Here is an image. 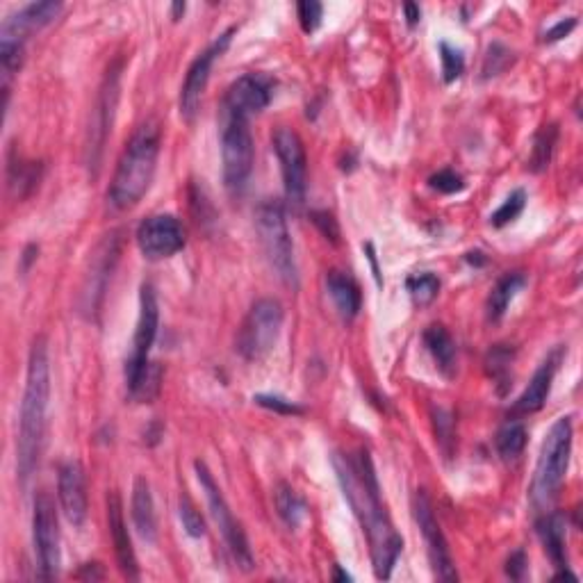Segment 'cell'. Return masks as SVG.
Here are the masks:
<instances>
[{
    "label": "cell",
    "mask_w": 583,
    "mask_h": 583,
    "mask_svg": "<svg viewBox=\"0 0 583 583\" xmlns=\"http://www.w3.org/2000/svg\"><path fill=\"white\" fill-rule=\"evenodd\" d=\"M413 513H415L417 527H420L422 536H424L426 554H429V563H431L435 579H440L445 583L458 581V570L454 565V556H451V549H449L445 533H442L438 517H435L433 502L424 490L415 492Z\"/></svg>",
    "instance_id": "cell-11"
},
{
    "label": "cell",
    "mask_w": 583,
    "mask_h": 583,
    "mask_svg": "<svg viewBox=\"0 0 583 583\" xmlns=\"http://www.w3.org/2000/svg\"><path fill=\"white\" fill-rule=\"evenodd\" d=\"M160 155V130L155 123H144L135 130L123 149L108 190V201L114 210H130L144 199L153 183Z\"/></svg>",
    "instance_id": "cell-3"
},
{
    "label": "cell",
    "mask_w": 583,
    "mask_h": 583,
    "mask_svg": "<svg viewBox=\"0 0 583 583\" xmlns=\"http://www.w3.org/2000/svg\"><path fill=\"white\" fill-rule=\"evenodd\" d=\"M513 64V53L502 44H492L488 48L486 60H483V78H495L499 73H504Z\"/></svg>",
    "instance_id": "cell-37"
},
{
    "label": "cell",
    "mask_w": 583,
    "mask_h": 583,
    "mask_svg": "<svg viewBox=\"0 0 583 583\" xmlns=\"http://www.w3.org/2000/svg\"><path fill=\"white\" fill-rule=\"evenodd\" d=\"M440 62H442V78L449 85L463 76L465 71V55L461 48L447 44V41H440Z\"/></svg>",
    "instance_id": "cell-36"
},
{
    "label": "cell",
    "mask_w": 583,
    "mask_h": 583,
    "mask_svg": "<svg viewBox=\"0 0 583 583\" xmlns=\"http://www.w3.org/2000/svg\"><path fill=\"white\" fill-rule=\"evenodd\" d=\"M404 12H406L408 26H410V28H415V26H417V23H420V16H422V12H420V7H417V5H413V3H408V5H404Z\"/></svg>",
    "instance_id": "cell-45"
},
{
    "label": "cell",
    "mask_w": 583,
    "mask_h": 583,
    "mask_svg": "<svg viewBox=\"0 0 583 583\" xmlns=\"http://www.w3.org/2000/svg\"><path fill=\"white\" fill-rule=\"evenodd\" d=\"M57 497H60L64 517H67L73 527H82L89 513V499L85 470H82L78 461H67L60 465V474H57Z\"/></svg>",
    "instance_id": "cell-18"
},
{
    "label": "cell",
    "mask_w": 583,
    "mask_h": 583,
    "mask_svg": "<svg viewBox=\"0 0 583 583\" xmlns=\"http://www.w3.org/2000/svg\"><path fill=\"white\" fill-rule=\"evenodd\" d=\"M158 324H160L158 297H155L153 285L144 283L142 292H139V319L135 328L133 349H130V356L126 360V385L130 397H133L139 383H142L146 369L151 367L149 353L155 342V335H158Z\"/></svg>",
    "instance_id": "cell-9"
},
{
    "label": "cell",
    "mask_w": 583,
    "mask_h": 583,
    "mask_svg": "<svg viewBox=\"0 0 583 583\" xmlns=\"http://www.w3.org/2000/svg\"><path fill=\"white\" fill-rule=\"evenodd\" d=\"M256 231L262 251L269 260V265L285 285L297 287L299 272L297 258H294V242L287 228L285 210L281 201L267 199L256 210Z\"/></svg>",
    "instance_id": "cell-5"
},
{
    "label": "cell",
    "mask_w": 583,
    "mask_h": 583,
    "mask_svg": "<svg viewBox=\"0 0 583 583\" xmlns=\"http://www.w3.org/2000/svg\"><path fill=\"white\" fill-rule=\"evenodd\" d=\"M274 151L281 162L285 199L292 208H301L308 192V158L301 137L292 128H278L274 133Z\"/></svg>",
    "instance_id": "cell-12"
},
{
    "label": "cell",
    "mask_w": 583,
    "mask_h": 583,
    "mask_svg": "<svg viewBox=\"0 0 583 583\" xmlns=\"http://www.w3.org/2000/svg\"><path fill=\"white\" fill-rule=\"evenodd\" d=\"M32 540H35L39 577L44 581L55 579L62 565L60 524H57V511H55L53 497L44 490L35 497V513H32Z\"/></svg>",
    "instance_id": "cell-10"
},
{
    "label": "cell",
    "mask_w": 583,
    "mask_h": 583,
    "mask_svg": "<svg viewBox=\"0 0 583 583\" xmlns=\"http://www.w3.org/2000/svg\"><path fill=\"white\" fill-rule=\"evenodd\" d=\"M524 205H527V192L524 190H515L508 194V199L499 205V208L490 215V224L495 228H504L515 221L517 217L522 215Z\"/></svg>",
    "instance_id": "cell-34"
},
{
    "label": "cell",
    "mask_w": 583,
    "mask_h": 583,
    "mask_svg": "<svg viewBox=\"0 0 583 583\" xmlns=\"http://www.w3.org/2000/svg\"><path fill=\"white\" fill-rule=\"evenodd\" d=\"M572 440H574L572 420L570 417H558L552 424V429H549L543 447H540L536 474H533V483L529 490L531 504L536 506L538 511L552 504L558 490L563 486L570 465Z\"/></svg>",
    "instance_id": "cell-4"
},
{
    "label": "cell",
    "mask_w": 583,
    "mask_h": 583,
    "mask_svg": "<svg viewBox=\"0 0 583 583\" xmlns=\"http://www.w3.org/2000/svg\"><path fill=\"white\" fill-rule=\"evenodd\" d=\"M274 89L276 80L267 73H246L228 87L224 105H221V117L251 121V117H256L272 103Z\"/></svg>",
    "instance_id": "cell-14"
},
{
    "label": "cell",
    "mask_w": 583,
    "mask_h": 583,
    "mask_svg": "<svg viewBox=\"0 0 583 583\" xmlns=\"http://www.w3.org/2000/svg\"><path fill=\"white\" fill-rule=\"evenodd\" d=\"M51 401V360H48L46 338L32 342L26 374V392L21 401L19 438H16V472L21 483L35 474L46 438V415Z\"/></svg>",
    "instance_id": "cell-2"
},
{
    "label": "cell",
    "mask_w": 583,
    "mask_h": 583,
    "mask_svg": "<svg viewBox=\"0 0 583 583\" xmlns=\"http://www.w3.org/2000/svg\"><path fill=\"white\" fill-rule=\"evenodd\" d=\"M429 185L440 194H456L465 187V180L461 174H456L454 169H442L429 178Z\"/></svg>",
    "instance_id": "cell-39"
},
{
    "label": "cell",
    "mask_w": 583,
    "mask_h": 583,
    "mask_svg": "<svg viewBox=\"0 0 583 583\" xmlns=\"http://www.w3.org/2000/svg\"><path fill=\"white\" fill-rule=\"evenodd\" d=\"M178 515L183 522V529L190 538H203L205 536V520L199 513V508L187 495H180L178 499Z\"/></svg>",
    "instance_id": "cell-35"
},
{
    "label": "cell",
    "mask_w": 583,
    "mask_h": 583,
    "mask_svg": "<svg viewBox=\"0 0 583 583\" xmlns=\"http://www.w3.org/2000/svg\"><path fill=\"white\" fill-rule=\"evenodd\" d=\"M41 178V167L37 162H10V190L16 199H26L35 190Z\"/></svg>",
    "instance_id": "cell-31"
},
{
    "label": "cell",
    "mask_w": 583,
    "mask_h": 583,
    "mask_svg": "<svg viewBox=\"0 0 583 583\" xmlns=\"http://www.w3.org/2000/svg\"><path fill=\"white\" fill-rule=\"evenodd\" d=\"M561 358L563 349H556L543 360V365L536 369V374H533V379L529 381L527 390H524L513 404V415H533L545 406L549 392H552V383L558 372V365H561Z\"/></svg>",
    "instance_id": "cell-20"
},
{
    "label": "cell",
    "mask_w": 583,
    "mask_h": 583,
    "mask_svg": "<svg viewBox=\"0 0 583 583\" xmlns=\"http://www.w3.org/2000/svg\"><path fill=\"white\" fill-rule=\"evenodd\" d=\"M527 426H524L520 420H508L502 429L497 431L495 438V447L497 454L504 458V461H515V458L522 456L524 447H527Z\"/></svg>",
    "instance_id": "cell-28"
},
{
    "label": "cell",
    "mask_w": 583,
    "mask_h": 583,
    "mask_svg": "<svg viewBox=\"0 0 583 583\" xmlns=\"http://www.w3.org/2000/svg\"><path fill=\"white\" fill-rule=\"evenodd\" d=\"M335 579H342V581H351V577L347 572L340 570V565H335Z\"/></svg>",
    "instance_id": "cell-47"
},
{
    "label": "cell",
    "mask_w": 583,
    "mask_h": 583,
    "mask_svg": "<svg viewBox=\"0 0 583 583\" xmlns=\"http://www.w3.org/2000/svg\"><path fill=\"white\" fill-rule=\"evenodd\" d=\"M256 160L249 121L237 117H221V162L228 192L240 194L246 187Z\"/></svg>",
    "instance_id": "cell-8"
},
{
    "label": "cell",
    "mask_w": 583,
    "mask_h": 583,
    "mask_svg": "<svg viewBox=\"0 0 583 583\" xmlns=\"http://www.w3.org/2000/svg\"><path fill=\"white\" fill-rule=\"evenodd\" d=\"M536 533L543 543L547 556L552 558L554 568L565 570L568 568V527H565L563 513H545L536 522Z\"/></svg>",
    "instance_id": "cell-22"
},
{
    "label": "cell",
    "mask_w": 583,
    "mask_h": 583,
    "mask_svg": "<svg viewBox=\"0 0 583 583\" xmlns=\"http://www.w3.org/2000/svg\"><path fill=\"white\" fill-rule=\"evenodd\" d=\"M121 251V233L114 231L105 235L101 244L96 246V251L89 258V272L85 274V285L80 290V306L87 317H92L101 306V299L105 294V287L112 276V269L119 260Z\"/></svg>",
    "instance_id": "cell-15"
},
{
    "label": "cell",
    "mask_w": 583,
    "mask_h": 583,
    "mask_svg": "<svg viewBox=\"0 0 583 583\" xmlns=\"http://www.w3.org/2000/svg\"><path fill=\"white\" fill-rule=\"evenodd\" d=\"M194 467H196V476H199V483L205 492V497H208L210 513L212 517H215L221 536H224L228 552H231L237 568L244 572H251L256 561H253L249 538H246L242 524L235 520L231 506H228L224 492H221V488L217 486L215 476H212V472L208 470V465H205L203 461H196Z\"/></svg>",
    "instance_id": "cell-6"
},
{
    "label": "cell",
    "mask_w": 583,
    "mask_h": 583,
    "mask_svg": "<svg viewBox=\"0 0 583 583\" xmlns=\"http://www.w3.org/2000/svg\"><path fill=\"white\" fill-rule=\"evenodd\" d=\"M103 577H105V572L101 570V565L98 563L82 565V570L78 572V579H85V581H101Z\"/></svg>",
    "instance_id": "cell-44"
},
{
    "label": "cell",
    "mask_w": 583,
    "mask_h": 583,
    "mask_svg": "<svg viewBox=\"0 0 583 583\" xmlns=\"http://www.w3.org/2000/svg\"><path fill=\"white\" fill-rule=\"evenodd\" d=\"M108 527H110L114 554H117L121 574L130 581H137L139 565H137V556L133 549V540H130V533L126 527V520H123V506H121L117 490H112L108 495Z\"/></svg>",
    "instance_id": "cell-19"
},
{
    "label": "cell",
    "mask_w": 583,
    "mask_h": 583,
    "mask_svg": "<svg viewBox=\"0 0 583 583\" xmlns=\"http://www.w3.org/2000/svg\"><path fill=\"white\" fill-rule=\"evenodd\" d=\"M297 14H299V23L303 32H315L319 28V23H322V16H324V7L322 3H317V0H303V3L297 5Z\"/></svg>",
    "instance_id": "cell-38"
},
{
    "label": "cell",
    "mask_w": 583,
    "mask_h": 583,
    "mask_svg": "<svg viewBox=\"0 0 583 583\" xmlns=\"http://www.w3.org/2000/svg\"><path fill=\"white\" fill-rule=\"evenodd\" d=\"M119 101V67H110L108 76L103 80L101 94H98L96 108L92 112V123H89V137H87V167L98 169V162H101V153L105 146V139H108L112 119H114V108H117Z\"/></svg>",
    "instance_id": "cell-17"
},
{
    "label": "cell",
    "mask_w": 583,
    "mask_h": 583,
    "mask_svg": "<svg viewBox=\"0 0 583 583\" xmlns=\"http://www.w3.org/2000/svg\"><path fill=\"white\" fill-rule=\"evenodd\" d=\"M233 35H235V28H228L226 32H221V35L190 64V69H187L183 89H180V114H183L185 121H192L196 117V112H199L203 92L210 82L212 67H215V62L219 60V57L228 51Z\"/></svg>",
    "instance_id": "cell-13"
},
{
    "label": "cell",
    "mask_w": 583,
    "mask_h": 583,
    "mask_svg": "<svg viewBox=\"0 0 583 583\" xmlns=\"http://www.w3.org/2000/svg\"><path fill=\"white\" fill-rule=\"evenodd\" d=\"M60 12L62 3H53V0H46V3H30L26 7H21L19 12L7 16L3 21V28H0V37L26 41L30 32L46 28L48 23H53L57 19Z\"/></svg>",
    "instance_id": "cell-21"
},
{
    "label": "cell",
    "mask_w": 583,
    "mask_h": 583,
    "mask_svg": "<svg viewBox=\"0 0 583 583\" xmlns=\"http://www.w3.org/2000/svg\"><path fill=\"white\" fill-rule=\"evenodd\" d=\"M433 429H435V442H438L440 449L445 451L447 456L454 454L456 447V422L454 415L449 413L447 408H433Z\"/></svg>",
    "instance_id": "cell-32"
},
{
    "label": "cell",
    "mask_w": 583,
    "mask_h": 583,
    "mask_svg": "<svg viewBox=\"0 0 583 583\" xmlns=\"http://www.w3.org/2000/svg\"><path fill=\"white\" fill-rule=\"evenodd\" d=\"M513 358L515 351L508 349L506 344H497L488 351L486 358V367L490 379L499 385V394H504L508 388H511L513 381Z\"/></svg>",
    "instance_id": "cell-29"
},
{
    "label": "cell",
    "mask_w": 583,
    "mask_h": 583,
    "mask_svg": "<svg viewBox=\"0 0 583 583\" xmlns=\"http://www.w3.org/2000/svg\"><path fill=\"white\" fill-rule=\"evenodd\" d=\"M283 306L276 299H258L237 335V351L242 358L258 363L272 353L283 328Z\"/></svg>",
    "instance_id": "cell-7"
},
{
    "label": "cell",
    "mask_w": 583,
    "mask_h": 583,
    "mask_svg": "<svg viewBox=\"0 0 583 583\" xmlns=\"http://www.w3.org/2000/svg\"><path fill=\"white\" fill-rule=\"evenodd\" d=\"M183 14H185V3H174V7H171V19L178 21Z\"/></svg>",
    "instance_id": "cell-46"
},
{
    "label": "cell",
    "mask_w": 583,
    "mask_h": 583,
    "mask_svg": "<svg viewBox=\"0 0 583 583\" xmlns=\"http://www.w3.org/2000/svg\"><path fill=\"white\" fill-rule=\"evenodd\" d=\"M558 139V128L556 123H549V126H543L533 137V146H531V158H529V169L531 171H545L552 162V153Z\"/></svg>",
    "instance_id": "cell-30"
},
{
    "label": "cell",
    "mask_w": 583,
    "mask_h": 583,
    "mask_svg": "<svg viewBox=\"0 0 583 583\" xmlns=\"http://www.w3.org/2000/svg\"><path fill=\"white\" fill-rule=\"evenodd\" d=\"M333 467L344 497L367 536L374 577L379 581L390 579L394 563L404 549V540L394 531V524L383 506L372 458L365 449H358L356 454H335Z\"/></svg>",
    "instance_id": "cell-1"
},
{
    "label": "cell",
    "mask_w": 583,
    "mask_h": 583,
    "mask_svg": "<svg viewBox=\"0 0 583 583\" xmlns=\"http://www.w3.org/2000/svg\"><path fill=\"white\" fill-rule=\"evenodd\" d=\"M133 522L137 533L146 543H155L158 540V515H155L151 486L144 476H139L133 488Z\"/></svg>",
    "instance_id": "cell-24"
},
{
    "label": "cell",
    "mask_w": 583,
    "mask_h": 583,
    "mask_svg": "<svg viewBox=\"0 0 583 583\" xmlns=\"http://www.w3.org/2000/svg\"><path fill=\"white\" fill-rule=\"evenodd\" d=\"M527 570H529V558L527 554H524V549H517V552H513L511 558L506 561V574L513 581H522Z\"/></svg>",
    "instance_id": "cell-42"
},
{
    "label": "cell",
    "mask_w": 583,
    "mask_h": 583,
    "mask_svg": "<svg viewBox=\"0 0 583 583\" xmlns=\"http://www.w3.org/2000/svg\"><path fill=\"white\" fill-rule=\"evenodd\" d=\"M424 344L442 374L451 376L456 369V342L445 326L433 324L424 331Z\"/></svg>",
    "instance_id": "cell-26"
},
{
    "label": "cell",
    "mask_w": 583,
    "mask_h": 583,
    "mask_svg": "<svg viewBox=\"0 0 583 583\" xmlns=\"http://www.w3.org/2000/svg\"><path fill=\"white\" fill-rule=\"evenodd\" d=\"M326 287L335 308L340 312V317L351 322V319L360 312V306H363V294H360L358 283L353 281L349 274L333 269V272H328L326 276Z\"/></svg>",
    "instance_id": "cell-23"
},
{
    "label": "cell",
    "mask_w": 583,
    "mask_h": 583,
    "mask_svg": "<svg viewBox=\"0 0 583 583\" xmlns=\"http://www.w3.org/2000/svg\"><path fill=\"white\" fill-rule=\"evenodd\" d=\"M310 219H312V224H315L319 231H322V235L326 237V240H331L333 244L340 242V226H338V221H335V217L331 215V212L315 210V212H310Z\"/></svg>",
    "instance_id": "cell-41"
},
{
    "label": "cell",
    "mask_w": 583,
    "mask_h": 583,
    "mask_svg": "<svg viewBox=\"0 0 583 583\" xmlns=\"http://www.w3.org/2000/svg\"><path fill=\"white\" fill-rule=\"evenodd\" d=\"M276 511L281 515L287 529H299L303 520H306V502L297 495V490L281 481L274 490Z\"/></svg>",
    "instance_id": "cell-27"
},
{
    "label": "cell",
    "mask_w": 583,
    "mask_h": 583,
    "mask_svg": "<svg viewBox=\"0 0 583 583\" xmlns=\"http://www.w3.org/2000/svg\"><path fill=\"white\" fill-rule=\"evenodd\" d=\"M574 28H577V19H563V21H558L552 30L545 32V41H547V44H554V41H561L563 37H568Z\"/></svg>",
    "instance_id": "cell-43"
},
{
    "label": "cell",
    "mask_w": 583,
    "mask_h": 583,
    "mask_svg": "<svg viewBox=\"0 0 583 583\" xmlns=\"http://www.w3.org/2000/svg\"><path fill=\"white\" fill-rule=\"evenodd\" d=\"M253 401H256L258 406L269 408V410H274V413H281V415H301L303 413V408L299 404H294V401H290V399L278 397V394H256Z\"/></svg>",
    "instance_id": "cell-40"
},
{
    "label": "cell",
    "mask_w": 583,
    "mask_h": 583,
    "mask_svg": "<svg viewBox=\"0 0 583 583\" xmlns=\"http://www.w3.org/2000/svg\"><path fill=\"white\" fill-rule=\"evenodd\" d=\"M185 226L174 215H153L137 228V246L149 260L176 256L185 246Z\"/></svg>",
    "instance_id": "cell-16"
},
{
    "label": "cell",
    "mask_w": 583,
    "mask_h": 583,
    "mask_svg": "<svg viewBox=\"0 0 583 583\" xmlns=\"http://www.w3.org/2000/svg\"><path fill=\"white\" fill-rule=\"evenodd\" d=\"M406 285H408L410 297H413V301H415V306H420V308L433 303L440 292V278L431 272L410 276Z\"/></svg>",
    "instance_id": "cell-33"
},
{
    "label": "cell",
    "mask_w": 583,
    "mask_h": 583,
    "mask_svg": "<svg viewBox=\"0 0 583 583\" xmlns=\"http://www.w3.org/2000/svg\"><path fill=\"white\" fill-rule=\"evenodd\" d=\"M524 285H527V276L522 272H508L499 278L495 287L490 290V297L486 303L488 322L497 324L499 319L506 315L508 306H511V301L517 297V292H520Z\"/></svg>",
    "instance_id": "cell-25"
}]
</instances>
